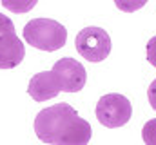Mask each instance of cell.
I'll return each mask as SVG.
<instances>
[{
    "instance_id": "cell-1",
    "label": "cell",
    "mask_w": 156,
    "mask_h": 145,
    "mask_svg": "<svg viewBox=\"0 0 156 145\" xmlns=\"http://www.w3.org/2000/svg\"><path fill=\"white\" fill-rule=\"evenodd\" d=\"M33 127L38 140L49 145H87L93 134L89 122L78 116L69 104H55L42 109Z\"/></svg>"
},
{
    "instance_id": "cell-2",
    "label": "cell",
    "mask_w": 156,
    "mask_h": 145,
    "mask_svg": "<svg viewBox=\"0 0 156 145\" xmlns=\"http://www.w3.org/2000/svg\"><path fill=\"white\" fill-rule=\"evenodd\" d=\"M24 40L40 51H56L66 45L67 29L51 18H35L29 20L24 27Z\"/></svg>"
},
{
    "instance_id": "cell-3",
    "label": "cell",
    "mask_w": 156,
    "mask_h": 145,
    "mask_svg": "<svg viewBox=\"0 0 156 145\" xmlns=\"http://www.w3.org/2000/svg\"><path fill=\"white\" fill-rule=\"evenodd\" d=\"M133 116V105L131 102L118 93L104 94L96 104V118L104 127L116 129L125 125Z\"/></svg>"
},
{
    "instance_id": "cell-4",
    "label": "cell",
    "mask_w": 156,
    "mask_h": 145,
    "mask_svg": "<svg viewBox=\"0 0 156 145\" xmlns=\"http://www.w3.org/2000/svg\"><path fill=\"white\" fill-rule=\"evenodd\" d=\"M75 45L82 58L89 62H102L111 53V36L107 35L105 29L85 27L76 35Z\"/></svg>"
},
{
    "instance_id": "cell-5",
    "label": "cell",
    "mask_w": 156,
    "mask_h": 145,
    "mask_svg": "<svg viewBox=\"0 0 156 145\" xmlns=\"http://www.w3.org/2000/svg\"><path fill=\"white\" fill-rule=\"evenodd\" d=\"M26 56V47L15 33V24L0 13V69L16 67Z\"/></svg>"
},
{
    "instance_id": "cell-6",
    "label": "cell",
    "mask_w": 156,
    "mask_h": 145,
    "mask_svg": "<svg viewBox=\"0 0 156 145\" xmlns=\"http://www.w3.org/2000/svg\"><path fill=\"white\" fill-rule=\"evenodd\" d=\"M53 82L56 85V89L62 93H78L83 89L85 80H87V72L83 69V65L69 56L60 58L58 62H55L53 69H51Z\"/></svg>"
},
{
    "instance_id": "cell-7",
    "label": "cell",
    "mask_w": 156,
    "mask_h": 145,
    "mask_svg": "<svg viewBox=\"0 0 156 145\" xmlns=\"http://www.w3.org/2000/svg\"><path fill=\"white\" fill-rule=\"evenodd\" d=\"M27 94L35 100V102H47L51 98H55L56 94H60V91L56 89L51 71H42L38 74H35L29 80L27 85Z\"/></svg>"
},
{
    "instance_id": "cell-8",
    "label": "cell",
    "mask_w": 156,
    "mask_h": 145,
    "mask_svg": "<svg viewBox=\"0 0 156 145\" xmlns=\"http://www.w3.org/2000/svg\"><path fill=\"white\" fill-rule=\"evenodd\" d=\"M142 138L145 145H156V118L149 120L142 129Z\"/></svg>"
},
{
    "instance_id": "cell-9",
    "label": "cell",
    "mask_w": 156,
    "mask_h": 145,
    "mask_svg": "<svg viewBox=\"0 0 156 145\" xmlns=\"http://www.w3.org/2000/svg\"><path fill=\"white\" fill-rule=\"evenodd\" d=\"M147 60L151 62V65L156 67V36L147 42Z\"/></svg>"
},
{
    "instance_id": "cell-10",
    "label": "cell",
    "mask_w": 156,
    "mask_h": 145,
    "mask_svg": "<svg viewBox=\"0 0 156 145\" xmlns=\"http://www.w3.org/2000/svg\"><path fill=\"white\" fill-rule=\"evenodd\" d=\"M147 96H149V104H151V107L156 111V78L151 82V85H149V89H147Z\"/></svg>"
}]
</instances>
